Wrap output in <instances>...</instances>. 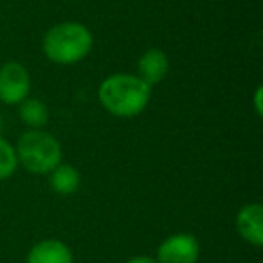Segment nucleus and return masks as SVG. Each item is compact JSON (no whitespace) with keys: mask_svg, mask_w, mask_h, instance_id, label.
Here are the masks:
<instances>
[{"mask_svg":"<svg viewBox=\"0 0 263 263\" xmlns=\"http://www.w3.org/2000/svg\"><path fill=\"white\" fill-rule=\"evenodd\" d=\"M98 99L108 114L130 119L146 110L152 99V87L134 74H110L99 85Z\"/></svg>","mask_w":263,"mask_h":263,"instance_id":"1","label":"nucleus"},{"mask_svg":"<svg viewBox=\"0 0 263 263\" xmlns=\"http://www.w3.org/2000/svg\"><path fill=\"white\" fill-rule=\"evenodd\" d=\"M94 36L90 29L80 22H62L45 33L42 51L49 62L56 65H76L90 54Z\"/></svg>","mask_w":263,"mask_h":263,"instance_id":"2","label":"nucleus"},{"mask_svg":"<svg viewBox=\"0 0 263 263\" xmlns=\"http://www.w3.org/2000/svg\"><path fill=\"white\" fill-rule=\"evenodd\" d=\"M15 152L18 164L33 175H47L63 159L60 141L44 130H27L22 134Z\"/></svg>","mask_w":263,"mask_h":263,"instance_id":"3","label":"nucleus"},{"mask_svg":"<svg viewBox=\"0 0 263 263\" xmlns=\"http://www.w3.org/2000/svg\"><path fill=\"white\" fill-rule=\"evenodd\" d=\"M31 92L29 70L18 62H8L0 67V101L4 105H20Z\"/></svg>","mask_w":263,"mask_h":263,"instance_id":"4","label":"nucleus"},{"mask_svg":"<svg viewBox=\"0 0 263 263\" xmlns=\"http://www.w3.org/2000/svg\"><path fill=\"white\" fill-rule=\"evenodd\" d=\"M200 256V243L193 234L175 233L162 240L157 247V263H197Z\"/></svg>","mask_w":263,"mask_h":263,"instance_id":"5","label":"nucleus"},{"mask_svg":"<svg viewBox=\"0 0 263 263\" xmlns=\"http://www.w3.org/2000/svg\"><path fill=\"white\" fill-rule=\"evenodd\" d=\"M236 231L252 247L263 245V208L258 202L245 204L236 215Z\"/></svg>","mask_w":263,"mask_h":263,"instance_id":"6","label":"nucleus"},{"mask_svg":"<svg viewBox=\"0 0 263 263\" xmlns=\"http://www.w3.org/2000/svg\"><path fill=\"white\" fill-rule=\"evenodd\" d=\"M168 70H170L168 54L164 51H161V49H148L137 60V76L146 85H150V87L161 83L168 76Z\"/></svg>","mask_w":263,"mask_h":263,"instance_id":"7","label":"nucleus"},{"mask_svg":"<svg viewBox=\"0 0 263 263\" xmlns=\"http://www.w3.org/2000/svg\"><path fill=\"white\" fill-rule=\"evenodd\" d=\"M72 251L62 240H42L34 243L27 252L26 263H72Z\"/></svg>","mask_w":263,"mask_h":263,"instance_id":"8","label":"nucleus"},{"mask_svg":"<svg viewBox=\"0 0 263 263\" xmlns=\"http://www.w3.org/2000/svg\"><path fill=\"white\" fill-rule=\"evenodd\" d=\"M49 175H51V187L54 193L67 197V195H74L80 190L81 175L74 166L60 162Z\"/></svg>","mask_w":263,"mask_h":263,"instance_id":"9","label":"nucleus"},{"mask_svg":"<svg viewBox=\"0 0 263 263\" xmlns=\"http://www.w3.org/2000/svg\"><path fill=\"white\" fill-rule=\"evenodd\" d=\"M18 116L29 130H42L49 123V110L38 98H26L18 105Z\"/></svg>","mask_w":263,"mask_h":263,"instance_id":"10","label":"nucleus"},{"mask_svg":"<svg viewBox=\"0 0 263 263\" xmlns=\"http://www.w3.org/2000/svg\"><path fill=\"white\" fill-rule=\"evenodd\" d=\"M16 168H18V161H16L15 146L0 136V182L15 175Z\"/></svg>","mask_w":263,"mask_h":263,"instance_id":"11","label":"nucleus"},{"mask_svg":"<svg viewBox=\"0 0 263 263\" xmlns=\"http://www.w3.org/2000/svg\"><path fill=\"white\" fill-rule=\"evenodd\" d=\"M261 98H263V87L259 85V87L256 88V92H254V108H256V114H258V116H261V114H263Z\"/></svg>","mask_w":263,"mask_h":263,"instance_id":"12","label":"nucleus"},{"mask_svg":"<svg viewBox=\"0 0 263 263\" xmlns=\"http://www.w3.org/2000/svg\"><path fill=\"white\" fill-rule=\"evenodd\" d=\"M124 263H157V259L150 258V256H134V258L126 259Z\"/></svg>","mask_w":263,"mask_h":263,"instance_id":"13","label":"nucleus"}]
</instances>
